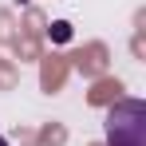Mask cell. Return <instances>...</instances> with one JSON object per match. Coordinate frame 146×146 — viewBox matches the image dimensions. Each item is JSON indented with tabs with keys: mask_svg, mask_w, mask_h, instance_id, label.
<instances>
[{
	"mask_svg": "<svg viewBox=\"0 0 146 146\" xmlns=\"http://www.w3.org/2000/svg\"><path fill=\"white\" fill-rule=\"evenodd\" d=\"M51 36H55V40H67L71 32H67V24H51Z\"/></svg>",
	"mask_w": 146,
	"mask_h": 146,
	"instance_id": "cell-2",
	"label": "cell"
},
{
	"mask_svg": "<svg viewBox=\"0 0 146 146\" xmlns=\"http://www.w3.org/2000/svg\"><path fill=\"white\" fill-rule=\"evenodd\" d=\"M0 146H8V138H0Z\"/></svg>",
	"mask_w": 146,
	"mask_h": 146,
	"instance_id": "cell-3",
	"label": "cell"
},
{
	"mask_svg": "<svg viewBox=\"0 0 146 146\" xmlns=\"http://www.w3.org/2000/svg\"><path fill=\"white\" fill-rule=\"evenodd\" d=\"M107 146H146V103L122 99L107 111Z\"/></svg>",
	"mask_w": 146,
	"mask_h": 146,
	"instance_id": "cell-1",
	"label": "cell"
}]
</instances>
